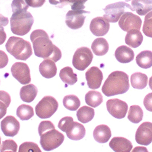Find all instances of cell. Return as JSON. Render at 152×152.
Listing matches in <instances>:
<instances>
[{"label": "cell", "mask_w": 152, "mask_h": 152, "mask_svg": "<svg viewBox=\"0 0 152 152\" xmlns=\"http://www.w3.org/2000/svg\"><path fill=\"white\" fill-rule=\"evenodd\" d=\"M33 50L36 56L43 59H49L55 62L62 57V52L54 45L46 32L43 30H36L30 34Z\"/></svg>", "instance_id": "6da1fadb"}, {"label": "cell", "mask_w": 152, "mask_h": 152, "mask_svg": "<svg viewBox=\"0 0 152 152\" xmlns=\"http://www.w3.org/2000/svg\"><path fill=\"white\" fill-rule=\"evenodd\" d=\"M40 136V144L45 151H49L59 147L64 140L65 137L61 132L56 130L50 121H43L38 126Z\"/></svg>", "instance_id": "7a4b0ae2"}, {"label": "cell", "mask_w": 152, "mask_h": 152, "mask_svg": "<svg viewBox=\"0 0 152 152\" xmlns=\"http://www.w3.org/2000/svg\"><path fill=\"white\" fill-rule=\"evenodd\" d=\"M129 77L122 71L111 72L104 82L102 91L106 96L110 97L126 93L129 89Z\"/></svg>", "instance_id": "3957f363"}, {"label": "cell", "mask_w": 152, "mask_h": 152, "mask_svg": "<svg viewBox=\"0 0 152 152\" xmlns=\"http://www.w3.org/2000/svg\"><path fill=\"white\" fill-rule=\"evenodd\" d=\"M6 49L15 58L20 60H27L33 53L31 44L21 37L15 36L9 38Z\"/></svg>", "instance_id": "277c9868"}, {"label": "cell", "mask_w": 152, "mask_h": 152, "mask_svg": "<svg viewBox=\"0 0 152 152\" xmlns=\"http://www.w3.org/2000/svg\"><path fill=\"white\" fill-rule=\"evenodd\" d=\"M10 21L13 33L24 36L30 31L34 23V18L29 12L22 11L13 12Z\"/></svg>", "instance_id": "5b68a950"}, {"label": "cell", "mask_w": 152, "mask_h": 152, "mask_svg": "<svg viewBox=\"0 0 152 152\" xmlns=\"http://www.w3.org/2000/svg\"><path fill=\"white\" fill-rule=\"evenodd\" d=\"M58 102L54 97L46 96L36 106V114L42 119L49 118L58 110Z\"/></svg>", "instance_id": "8992f818"}, {"label": "cell", "mask_w": 152, "mask_h": 152, "mask_svg": "<svg viewBox=\"0 0 152 152\" xmlns=\"http://www.w3.org/2000/svg\"><path fill=\"white\" fill-rule=\"evenodd\" d=\"M128 9L134 11L132 7L125 2L120 1L108 4L103 9L105 12L103 17L106 18L109 22L116 23Z\"/></svg>", "instance_id": "52a82bcc"}, {"label": "cell", "mask_w": 152, "mask_h": 152, "mask_svg": "<svg viewBox=\"0 0 152 152\" xmlns=\"http://www.w3.org/2000/svg\"><path fill=\"white\" fill-rule=\"evenodd\" d=\"M93 54L90 49L86 47H82L75 52L73 56L72 64L77 69L84 71L91 64Z\"/></svg>", "instance_id": "ba28073f"}, {"label": "cell", "mask_w": 152, "mask_h": 152, "mask_svg": "<svg viewBox=\"0 0 152 152\" xmlns=\"http://www.w3.org/2000/svg\"><path fill=\"white\" fill-rule=\"evenodd\" d=\"M118 24L121 29L126 32L132 29L140 30L142 25V20L138 15L130 12H126L120 17Z\"/></svg>", "instance_id": "9c48e42d"}, {"label": "cell", "mask_w": 152, "mask_h": 152, "mask_svg": "<svg viewBox=\"0 0 152 152\" xmlns=\"http://www.w3.org/2000/svg\"><path fill=\"white\" fill-rule=\"evenodd\" d=\"M107 109L110 115L118 119L125 118L128 110L126 102L118 99H109L107 102Z\"/></svg>", "instance_id": "30bf717a"}, {"label": "cell", "mask_w": 152, "mask_h": 152, "mask_svg": "<svg viewBox=\"0 0 152 152\" xmlns=\"http://www.w3.org/2000/svg\"><path fill=\"white\" fill-rule=\"evenodd\" d=\"M11 71L13 77L21 84L26 85L30 82V71L26 63H15L12 66Z\"/></svg>", "instance_id": "8fae6325"}, {"label": "cell", "mask_w": 152, "mask_h": 152, "mask_svg": "<svg viewBox=\"0 0 152 152\" xmlns=\"http://www.w3.org/2000/svg\"><path fill=\"white\" fill-rule=\"evenodd\" d=\"M88 11L83 10L69 11L66 14L65 23L72 30H78L81 28L84 23L86 16L85 14H89Z\"/></svg>", "instance_id": "7c38bea8"}, {"label": "cell", "mask_w": 152, "mask_h": 152, "mask_svg": "<svg viewBox=\"0 0 152 152\" xmlns=\"http://www.w3.org/2000/svg\"><path fill=\"white\" fill-rule=\"evenodd\" d=\"M136 140L137 144L148 145L152 142V123L144 122L137 128L136 133Z\"/></svg>", "instance_id": "4fadbf2b"}, {"label": "cell", "mask_w": 152, "mask_h": 152, "mask_svg": "<svg viewBox=\"0 0 152 152\" xmlns=\"http://www.w3.org/2000/svg\"><path fill=\"white\" fill-rule=\"evenodd\" d=\"M90 30L96 36H105L110 30L109 22L103 17L93 18L90 23Z\"/></svg>", "instance_id": "5bb4252c"}, {"label": "cell", "mask_w": 152, "mask_h": 152, "mask_svg": "<svg viewBox=\"0 0 152 152\" xmlns=\"http://www.w3.org/2000/svg\"><path fill=\"white\" fill-rule=\"evenodd\" d=\"M1 128L6 136L14 137L19 131L20 123L14 117L7 116L1 122Z\"/></svg>", "instance_id": "9a60e30c"}, {"label": "cell", "mask_w": 152, "mask_h": 152, "mask_svg": "<svg viewBox=\"0 0 152 152\" xmlns=\"http://www.w3.org/2000/svg\"><path fill=\"white\" fill-rule=\"evenodd\" d=\"M88 87L92 90L100 88L103 80V74L100 69L96 66L89 68L85 74Z\"/></svg>", "instance_id": "2e32d148"}, {"label": "cell", "mask_w": 152, "mask_h": 152, "mask_svg": "<svg viewBox=\"0 0 152 152\" xmlns=\"http://www.w3.org/2000/svg\"><path fill=\"white\" fill-rule=\"evenodd\" d=\"M65 132L66 136L70 139L73 140H79L82 139L86 135V129L81 123L73 121L66 128Z\"/></svg>", "instance_id": "e0dca14e"}, {"label": "cell", "mask_w": 152, "mask_h": 152, "mask_svg": "<svg viewBox=\"0 0 152 152\" xmlns=\"http://www.w3.org/2000/svg\"><path fill=\"white\" fill-rule=\"evenodd\" d=\"M109 146L115 152H130L132 149L131 142L122 137H113L110 142Z\"/></svg>", "instance_id": "ac0fdd59"}, {"label": "cell", "mask_w": 152, "mask_h": 152, "mask_svg": "<svg viewBox=\"0 0 152 152\" xmlns=\"http://www.w3.org/2000/svg\"><path fill=\"white\" fill-rule=\"evenodd\" d=\"M39 71L43 77L46 79H51L56 75L58 68L55 61L49 59H44L40 64Z\"/></svg>", "instance_id": "d6986e66"}, {"label": "cell", "mask_w": 152, "mask_h": 152, "mask_svg": "<svg viewBox=\"0 0 152 152\" xmlns=\"http://www.w3.org/2000/svg\"><path fill=\"white\" fill-rule=\"evenodd\" d=\"M115 56L120 63H128L134 60V52L129 47L126 45H121L117 49Z\"/></svg>", "instance_id": "ffe728a7"}, {"label": "cell", "mask_w": 152, "mask_h": 152, "mask_svg": "<svg viewBox=\"0 0 152 152\" xmlns=\"http://www.w3.org/2000/svg\"><path fill=\"white\" fill-rule=\"evenodd\" d=\"M94 139L100 144L106 143L111 136V132L110 128L105 125L97 126L93 132Z\"/></svg>", "instance_id": "44dd1931"}, {"label": "cell", "mask_w": 152, "mask_h": 152, "mask_svg": "<svg viewBox=\"0 0 152 152\" xmlns=\"http://www.w3.org/2000/svg\"><path fill=\"white\" fill-rule=\"evenodd\" d=\"M143 36L142 33L137 29H132L128 31L125 37V42L132 48H137L143 42Z\"/></svg>", "instance_id": "7402d4cb"}, {"label": "cell", "mask_w": 152, "mask_h": 152, "mask_svg": "<svg viewBox=\"0 0 152 152\" xmlns=\"http://www.w3.org/2000/svg\"><path fill=\"white\" fill-rule=\"evenodd\" d=\"M131 4L139 15H145L152 11V0H132Z\"/></svg>", "instance_id": "603a6c76"}, {"label": "cell", "mask_w": 152, "mask_h": 152, "mask_svg": "<svg viewBox=\"0 0 152 152\" xmlns=\"http://www.w3.org/2000/svg\"><path fill=\"white\" fill-rule=\"evenodd\" d=\"M91 49L93 53L96 55L103 56L108 52L109 45L106 39L103 37H99L93 41Z\"/></svg>", "instance_id": "cb8c5ba5"}, {"label": "cell", "mask_w": 152, "mask_h": 152, "mask_svg": "<svg viewBox=\"0 0 152 152\" xmlns=\"http://www.w3.org/2000/svg\"><path fill=\"white\" fill-rule=\"evenodd\" d=\"M38 94V89L33 84H28L21 88L20 96L22 101L31 102L35 99Z\"/></svg>", "instance_id": "d4e9b609"}, {"label": "cell", "mask_w": 152, "mask_h": 152, "mask_svg": "<svg viewBox=\"0 0 152 152\" xmlns=\"http://www.w3.org/2000/svg\"><path fill=\"white\" fill-rule=\"evenodd\" d=\"M131 82L134 88L142 90L147 86L148 77L145 74L135 72L131 76Z\"/></svg>", "instance_id": "484cf974"}, {"label": "cell", "mask_w": 152, "mask_h": 152, "mask_svg": "<svg viewBox=\"0 0 152 152\" xmlns=\"http://www.w3.org/2000/svg\"><path fill=\"white\" fill-rule=\"evenodd\" d=\"M136 63L142 68H150L152 66V52L144 50L139 53L136 56Z\"/></svg>", "instance_id": "4316f807"}, {"label": "cell", "mask_w": 152, "mask_h": 152, "mask_svg": "<svg viewBox=\"0 0 152 152\" xmlns=\"http://www.w3.org/2000/svg\"><path fill=\"white\" fill-rule=\"evenodd\" d=\"M59 76L63 83L70 85H74L78 80L77 75L75 74L73 69L69 66L61 70Z\"/></svg>", "instance_id": "83f0119b"}, {"label": "cell", "mask_w": 152, "mask_h": 152, "mask_svg": "<svg viewBox=\"0 0 152 152\" xmlns=\"http://www.w3.org/2000/svg\"><path fill=\"white\" fill-rule=\"evenodd\" d=\"M85 101L88 106L92 107H97L103 102L102 94L97 91H89L85 96Z\"/></svg>", "instance_id": "f1b7e54d"}, {"label": "cell", "mask_w": 152, "mask_h": 152, "mask_svg": "<svg viewBox=\"0 0 152 152\" xmlns=\"http://www.w3.org/2000/svg\"><path fill=\"white\" fill-rule=\"evenodd\" d=\"M94 115V110L88 106L81 107L77 113L78 120L83 123H87L91 121L93 119Z\"/></svg>", "instance_id": "f546056e"}, {"label": "cell", "mask_w": 152, "mask_h": 152, "mask_svg": "<svg viewBox=\"0 0 152 152\" xmlns=\"http://www.w3.org/2000/svg\"><path fill=\"white\" fill-rule=\"evenodd\" d=\"M144 112L141 107L137 105L131 106L128 112V118L133 123H139L142 120Z\"/></svg>", "instance_id": "4dcf8cb0"}, {"label": "cell", "mask_w": 152, "mask_h": 152, "mask_svg": "<svg viewBox=\"0 0 152 152\" xmlns=\"http://www.w3.org/2000/svg\"><path fill=\"white\" fill-rule=\"evenodd\" d=\"M63 104L66 109L71 111H75L80 106L81 102L77 96L70 94L64 97L63 99Z\"/></svg>", "instance_id": "1f68e13d"}, {"label": "cell", "mask_w": 152, "mask_h": 152, "mask_svg": "<svg viewBox=\"0 0 152 152\" xmlns=\"http://www.w3.org/2000/svg\"><path fill=\"white\" fill-rule=\"evenodd\" d=\"M17 115L22 120H28L34 115L33 109L27 104H22L17 109Z\"/></svg>", "instance_id": "d6a6232c"}, {"label": "cell", "mask_w": 152, "mask_h": 152, "mask_svg": "<svg viewBox=\"0 0 152 152\" xmlns=\"http://www.w3.org/2000/svg\"><path fill=\"white\" fill-rule=\"evenodd\" d=\"M142 30L145 36L152 37V11L146 14Z\"/></svg>", "instance_id": "836d02e7"}, {"label": "cell", "mask_w": 152, "mask_h": 152, "mask_svg": "<svg viewBox=\"0 0 152 152\" xmlns=\"http://www.w3.org/2000/svg\"><path fill=\"white\" fill-rule=\"evenodd\" d=\"M18 152H41L38 145L34 142H25L19 147Z\"/></svg>", "instance_id": "e575fe53"}, {"label": "cell", "mask_w": 152, "mask_h": 152, "mask_svg": "<svg viewBox=\"0 0 152 152\" xmlns=\"http://www.w3.org/2000/svg\"><path fill=\"white\" fill-rule=\"evenodd\" d=\"M17 150V145L15 142L11 139H8L2 142V145L0 148L1 152H16Z\"/></svg>", "instance_id": "d590c367"}, {"label": "cell", "mask_w": 152, "mask_h": 152, "mask_svg": "<svg viewBox=\"0 0 152 152\" xmlns=\"http://www.w3.org/2000/svg\"><path fill=\"white\" fill-rule=\"evenodd\" d=\"M11 7L13 12H14L17 11H27L29 6L24 0H13L11 4Z\"/></svg>", "instance_id": "8d00e7d4"}, {"label": "cell", "mask_w": 152, "mask_h": 152, "mask_svg": "<svg viewBox=\"0 0 152 152\" xmlns=\"http://www.w3.org/2000/svg\"><path fill=\"white\" fill-rule=\"evenodd\" d=\"M88 0H69V4H70L72 10H83L85 8L84 3Z\"/></svg>", "instance_id": "74e56055"}, {"label": "cell", "mask_w": 152, "mask_h": 152, "mask_svg": "<svg viewBox=\"0 0 152 152\" xmlns=\"http://www.w3.org/2000/svg\"><path fill=\"white\" fill-rule=\"evenodd\" d=\"M73 121V118L71 117H65L62 118L59 122L58 127L62 131L65 132L66 128H67L71 123Z\"/></svg>", "instance_id": "f35d334b"}, {"label": "cell", "mask_w": 152, "mask_h": 152, "mask_svg": "<svg viewBox=\"0 0 152 152\" xmlns=\"http://www.w3.org/2000/svg\"><path fill=\"white\" fill-rule=\"evenodd\" d=\"M144 105L147 110L152 112V93L148 94L145 97Z\"/></svg>", "instance_id": "ab89813d"}, {"label": "cell", "mask_w": 152, "mask_h": 152, "mask_svg": "<svg viewBox=\"0 0 152 152\" xmlns=\"http://www.w3.org/2000/svg\"><path fill=\"white\" fill-rule=\"evenodd\" d=\"M25 1L32 7H40L44 4L46 0H25Z\"/></svg>", "instance_id": "60d3db41"}, {"label": "cell", "mask_w": 152, "mask_h": 152, "mask_svg": "<svg viewBox=\"0 0 152 152\" xmlns=\"http://www.w3.org/2000/svg\"><path fill=\"white\" fill-rule=\"evenodd\" d=\"M8 56L6 53L3 50H0V69L5 68L8 63Z\"/></svg>", "instance_id": "b9f144b4"}, {"label": "cell", "mask_w": 152, "mask_h": 152, "mask_svg": "<svg viewBox=\"0 0 152 152\" xmlns=\"http://www.w3.org/2000/svg\"><path fill=\"white\" fill-rule=\"evenodd\" d=\"M49 1L50 4L59 8H62L66 5L69 4V0H49Z\"/></svg>", "instance_id": "7bdbcfd3"}, {"label": "cell", "mask_w": 152, "mask_h": 152, "mask_svg": "<svg viewBox=\"0 0 152 152\" xmlns=\"http://www.w3.org/2000/svg\"><path fill=\"white\" fill-rule=\"evenodd\" d=\"M0 99L4 101L8 106L10 105L11 97L10 95H9V93H7V92L2 90L0 91Z\"/></svg>", "instance_id": "ee69618b"}, {"label": "cell", "mask_w": 152, "mask_h": 152, "mask_svg": "<svg viewBox=\"0 0 152 152\" xmlns=\"http://www.w3.org/2000/svg\"><path fill=\"white\" fill-rule=\"evenodd\" d=\"M9 106L3 101L0 99V119H1L6 114L7 108Z\"/></svg>", "instance_id": "f6af8a7d"}, {"label": "cell", "mask_w": 152, "mask_h": 152, "mask_svg": "<svg viewBox=\"0 0 152 152\" xmlns=\"http://www.w3.org/2000/svg\"><path fill=\"white\" fill-rule=\"evenodd\" d=\"M6 39V34L3 27L0 28V45L3 44Z\"/></svg>", "instance_id": "bcb514c9"}, {"label": "cell", "mask_w": 152, "mask_h": 152, "mask_svg": "<svg viewBox=\"0 0 152 152\" xmlns=\"http://www.w3.org/2000/svg\"><path fill=\"white\" fill-rule=\"evenodd\" d=\"M9 23V20L7 17L3 16L2 14H0V28L6 26Z\"/></svg>", "instance_id": "7dc6e473"}, {"label": "cell", "mask_w": 152, "mask_h": 152, "mask_svg": "<svg viewBox=\"0 0 152 152\" xmlns=\"http://www.w3.org/2000/svg\"><path fill=\"white\" fill-rule=\"evenodd\" d=\"M149 86L150 89L152 90V76L150 78V80H149Z\"/></svg>", "instance_id": "c3c4849f"}, {"label": "cell", "mask_w": 152, "mask_h": 152, "mask_svg": "<svg viewBox=\"0 0 152 152\" xmlns=\"http://www.w3.org/2000/svg\"><path fill=\"white\" fill-rule=\"evenodd\" d=\"M0 145H1V137H0Z\"/></svg>", "instance_id": "681fc988"}]
</instances>
